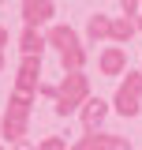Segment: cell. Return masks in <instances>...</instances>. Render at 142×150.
Segmentation results:
<instances>
[{"mask_svg": "<svg viewBox=\"0 0 142 150\" xmlns=\"http://www.w3.org/2000/svg\"><path fill=\"white\" fill-rule=\"evenodd\" d=\"M4 38H8V34H4V30H0V41H4Z\"/></svg>", "mask_w": 142, "mask_h": 150, "instance_id": "cell-8", "label": "cell"}, {"mask_svg": "<svg viewBox=\"0 0 142 150\" xmlns=\"http://www.w3.org/2000/svg\"><path fill=\"white\" fill-rule=\"evenodd\" d=\"M22 15H26L30 26H34V23H45V19H53V0H22Z\"/></svg>", "mask_w": 142, "mask_h": 150, "instance_id": "cell-1", "label": "cell"}, {"mask_svg": "<svg viewBox=\"0 0 142 150\" xmlns=\"http://www.w3.org/2000/svg\"><path fill=\"white\" fill-rule=\"evenodd\" d=\"M131 34H135V23H131V19H120V23H112V38H116V41H127Z\"/></svg>", "mask_w": 142, "mask_h": 150, "instance_id": "cell-5", "label": "cell"}, {"mask_svg": "<svg viewBox=\"0 0 142 150\" xmlns=\"http://www.w3.org/2000/svg\"><path fill=\"white\" fill-rule=\"evenodd\" d=\"M22 49H26V53H41V34L26 30V34H22Z\"/></svg>", "mask_w": 142, "mask_h": 150, "instance_id": "cell-6", "label": "cell"}, {"mask_svg": "<svg viewBox=\"0 0 142 150\" xmlns=\"http://www.w3.org/2000/svg\"><path fill=\"white\" fill-rule=\"evenodd\" d=\"M105 34H112V23L105 15H93L90 19V38H105Z\"/></svg>", "mask_w": 142, "mask_h": 150, "instance_id": "cell-4", "label": "cell"}, {"mask_svg": "<svg viewBox=\"0 0 142 150\" xmlns=\"http://www.w3.org/2000/svg\"><path fill=\"white\" fill-rule=\"evenodd\" d=\"M101 68H105V71H120V68H124V53H120V49H108V53L101 56Z\"/></svg>", "mask_w": 142, "mask_h": 150, "instance_id": "cell-3", "label": "cell"}, {"mask_svg": "<svg viewBox=\"0 0 142 150\" xmlns=\"http://www.w3.org/2000/svg\"><path fill=\"white\" fill-rule=\"evenodd\" d=\"M53 41L64 49V53H67V49H75V30H67V26H56V30H53Z\"/></svg>", "mask_w": 142, "mask_h": 150, "instance_id": "cell-2", "label": "cell"}, {"mask_svg": "<svg viewBox=\"0 0 142 150\" xmlns=\"http://www.w3.org/2000/svg\"><path fill=\"white\" fill-rule=\"evenodd\" d=\"M138 26H142V19H138Z\"/></svg>", "mask_w": 142, "mask_h": 150, "instance_id": "cell-9", "label": "cell"}, {"mask_svg": "<svg viewBox=\"0 0 142 150\" xmlns=\"http://www.w3.org/2000/svg\"><path fill=\"white\" fill-rule=\"evenodd\" d=\"M120 4H124V11H127V15H135V11H138V0H120Z\"/></svg>", "mask_w": 142, "mask_h": 150, "instance_id": "cell-7", "label": "cell"}]
</instances>
